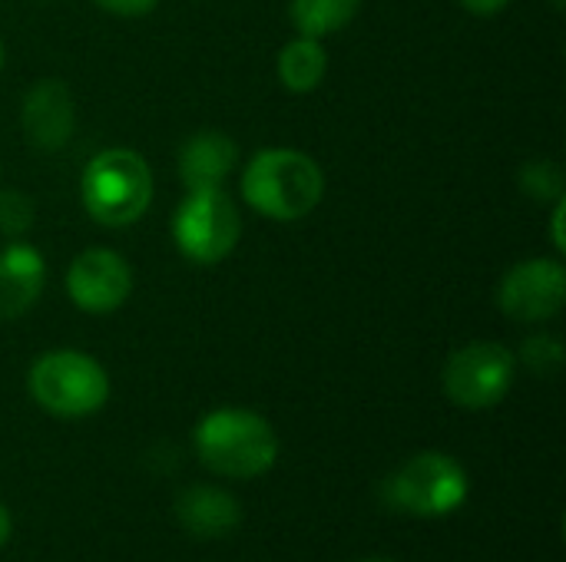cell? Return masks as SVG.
<instances>
[{"label":"cell","instance_id":"1","mask_svg":"<svg viewBox=\"0 0 566 562\" xmlns=\"http://www.w3.org/2000/svg\"><path fill=\"white\" fill-rule=\"evenodd\" d=\"M192 450L206 470L226 480L265 477L279 460V434L249 407H216L192 427Z\"/></svg>","mask_w":566,"mask_h":562},{"label":"cell","instance_id":"2","mask_svg":"<svg viewBox=\"0 0 566 562\" xmlns=\"http://www.w3.org/2000/svg\"><path fill=\"white\" fill-rule=\"evenodd\" d=\"M242 199L252 212L272 222H298L312 215L325 195V172L322 166L289 146L259 149L239 179Z\"/></svg>","mask_w":566,"mask_h":562},{"label":"cell","instance_id":"3","mask_svg":"<svg viewBox=\"0 0 566 562\" xmlns=\"http://www.w3.org/2000/svg\"><path fill=\"white\" fill-rule=\"evenodd\" d=\"M156 179L149 162L126 146L96 152L80 176V202L86 215L103 229H126L153 205Z\"/></svg>","mask_w":566,"mask_h":562},{"label":"cell","instance_id":"4","mask_svg":"<svg viewBox=\"0 0 566 562\" xmlns=\"http://www.w3.org/2000/svg\"><path fill=\"white\" fill-rule=\"evenodd\" d=\"M30 401L60 421H83L106 407L109 401V374L106 368L76 348L43 351L27 371Z\"/></svg>","mask_w":566,"mask_h":562},{"label":"cell","instance_id":"5","mask_svg":"<svg viewBox=\"0 0 566 562\" xmlns=\"http://www.w3.org/2000/svg\"><path fill=\"white\" fill-rule=\"evenodd\" d=\"M471 494V477L464 464L444 450H421L398 464L385 487L381 500L395 513H408L418 520H441L451 517L468 503Z\"/></svg>","mask_w":566,"mask_h":562},{"label":"cell","instance_id":"6","mask_svg":"<svg viewBox=\"0 0 566 562\" xmlns=\"http://www.w3.org/2000/svg\"><path fill=\"white\" fill-rule=\"evenodd\" d=\"M172 242L192 265L226 262L242 238V212L222 185L186 189L172 212Z\"/></svg>","mask_w":566,"mask_h":562},{"label":"cell","instance_id":"7","mask_svg":"<svg viewBox=\"0 0 566 562\" xmlns=\"http://www.w3.org/2000/svg\"><path fill=\"white\" fill-rule=\"evenodd\" d=\"M517 378V358L501 341H471L458 348L441 371L444 397L464 411L497 407Z\"/></svg>","mask_w":566,"mask_h":562},{"label":"cell","instance_id":"8","mask_svg":"<svg viewBox=\"0 0 566 562\" xmlns=\"http://www.w3.org/2000/svg\"><path fill=\"white\" fill-rule=\"evenodd\" d=\"M497 305L511 321L544 325L554 321L566 305V268L560 258H524L511 265L497 285Z\"/></svg>","mask_w":566,"mask_h":562},{"label":"cell","instance_id":"9","mask_svg":"<svg viewBox=\"0 0 566 562\" xmlns=\"http://www.w3.org/2000/svg\"><path fill=\"white\" fill-rule=\"evenodd\" d=\"M66 295L86 315H113L133 295V268L113 248H86L66 268Z\"/></svg>","mask_w":566,"mask_h":562},{"label":"cell","instance_id":"10","mask_svg":"<svg viewBox=\"0 0 566 562\" xmlns=\"http://www.w3.org/2000/svg\"><path fill=\"white\" fill-rule=\"evenodd\" d=\"M20 129L40 152H60L76 132V103L63 79H40L27 89L20 106Z\"/></svg>","mask_w":566,"mask_h":562},{"label":"cell","instance_id":"11","mask_svg":"<svg viewBox=\"0 0 566 562\" xmlns=\"http://www.w3.org/2000/svg\"><path fill=\"white\" fill-rule=\"evenodd\" d=\"M172 513L196 540H226L242 527V503L216 484H189L179 490Z\"/></svg>","mask_w":566,"mask_h":562},{"label":"cell","instance_id":"12","mask_svg":"<svg viewBox=\"0 0 566 562\" xmlns=\"http://www.w3.org/2000/svg\"><path fill=\"white\" fill-rule=\"evenodd\" d=\"M46 262L43 255L20 242H7L0 248V321L23 318L43 295Z\"/></svg>","mask_w":566,"mask_h":562},{"label":"cell","instance_id":"13","mask_svg":"<svg viewBox=\"0 0 566 562\" xmlns=\"http://www.w3.org/2000/svg\"><path fill=\"white\" fill-rule=\"evenodd\" d=\"M176 166L186 189L222 185L239 169V142L222 129H199L179 146Z\"/></svg>","mask_w":566,"mask_h":562},{"label":"cell","instance_id":"14","mask_svg":"<svg viewBox=\"0 0 566 562\" xmlns=\"http://www.w3.org/2000/svg\"><path fill=\"white\" fill-rule=\"evenodd\" d=\"M275 66H279L282 86H285L289 93L305 96V93H312V89L322 86V79H325V73H328V53H325L322 40L295 33V36L282 46Z\"/></svg>","mask_w":566,"mask_h":562},{"label":"cell","instance_id":"15","mask_svg":"<svg viewBox=\"0 0 566 562\" xmlns=\"http://www.w3.org/2000/svg\"><path fill=\"white\" fill-rule=\"evenodd\" d=\"M361 10V0H289V20L295 33L325 40L345 30Z\"/></svg>","mask_w":566,"mask_h":562},{"label":"cell","instance_id":"16","mask_svg":"<svg viewBox=\"0 0 566 562\" xmlns=\"http://www.w3.org/2000/svg\"><path fill=\"white\" fill-rule=\"evenodd\" d=\"M36 222V202L23 189H0V235L20 242Z\"/></svg>","mask_w":566,"mask_h":562},{"label":"cell","instance_id":"17","mask_svg":"<svg viewBox=\"0 0 566 562\" xmlns=\"http://www.w3.org/2000/svg\"><path fill=\"white\" fill-rule=\"evenodd\" d=\"M514 358H517V364H524L531 374L551 378V374H557L560 364H564V341H560L557 335L541 331V335H531V338L521 344V354H514Z\"/></svg>","mask_w":566,"mask_h":562},{"label":"cell","instance_id":"18","mask_svg":"<svg viewBox=\"0 0 566 562\" xmlns=\"http://www.w3.org/2000/svg\"><path fill=\"white\" fill-rule=\"evenodd\" d=\"M564 169L554 159H531L521 169V189L531 199H537V202H557V199H564Z\"/></svg>","mask_w":566,"mask_h":562},{"label":"cell","instance_id":"19","mask_svg":"<svg viewBox=\"0 0 566 562\" xmlns=\"http://www.w3.org/2000/svg\"><path fill=\"white\" fill-rule=\"evenodd\" d=\"M93 3L113 17H146L159 7V0H93Z\"/></svg>","mask_w":566,"mask_h":562},{"label":"cell","instance_id":"20","mask_svg":"<svg viewBox=\"0 0 566 562\" xmlns=\"http://www.w3.org/2000/svg\"><path fill=\"white\" fill-rule=\"evenodd\" d=\"M468 13H474V17H497V13H504L507 10V3L511 0H458Z\"/></svg>","mask_w":566,"mask_h":562},{"label":"cell","instance_id":"21","mask_svg":"<svg viewBox=\"0 0 566 562\" xmlns=\"http://www.w3.org/2000/svg\"><path fill=\"white\" fill-rule=\"evenodd\" d=\"M554 248L557 252H566V238H564V219H566V199H557L554 202Z\"/></svg>","mask_w":566,"mask_h":562},{"label":"cell","instance_id":"22","mask_svg":"<svg viewBox=\"0 0 566 562\" xmlns=\"http://www.w3.org/2000/svg\"><path fill=\"white\" fill-rule=\"evenodd\" d=\"M10 537H13V513H10V507L0 500V550L10 543Z\"/></svg>","mask_w":566,"mask_h":562},{"label":"cell","instance_id":"23","mask_svg":"<svg viewBox=\"0 0 566 562\" xmlns=\"http://www.w3.org/2000/svg\"><path fill=\"white\" fill-rule=\"evenodd\" d=\"M3 63H7V43H3V36H0V70H3Z\"/></svg>","mask_w":566,"mask_h":562},{"label":"cell","instance_id":"24","mask_svg":"<svg viewBox=\"0 0 566 562\" xmlns=\"http://www.w3.org/2000/svg\"><path fill=\"white\" fill-rule=\"evenodd\" d=\"M352 562H395V560H388V556H365V560H352Z\"/></svg>","mask_w":566,"mask_h":562},{"label":"cell","instance_id":"25","mask_svg":"<svg viewBox=\"0 0 566 562\" xmlns=\"http://www.w3.org/2000/svg\"><path fill=\"white\" fill-rule=\"evenodd\" d=\"M547 3H551V7H557V10H560V7H564L566 0H547Z\"/></svg>","mask_w":566,"mask_h":562}]
</instances>
